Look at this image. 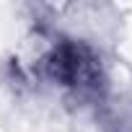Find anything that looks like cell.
I'll use <instances>...</instances> for the list:
<instances>
[{
	"label": "cell",
	"instance_id": "cell-1",
	"mask_svg": "<svg viewBox=\"0 0 132 132\" xmlns=\"http://www.w3.org/2000/svg\"><path fill=\"white\" fill-rule=\"evenodd\" d=\"M36 70L49 83L75 98H93L104 88V70L98 54L78 39H54L39 57Z\"/></svg>",
	"mask_w": 132,
	"mask_h": 132
}]
</instances>
